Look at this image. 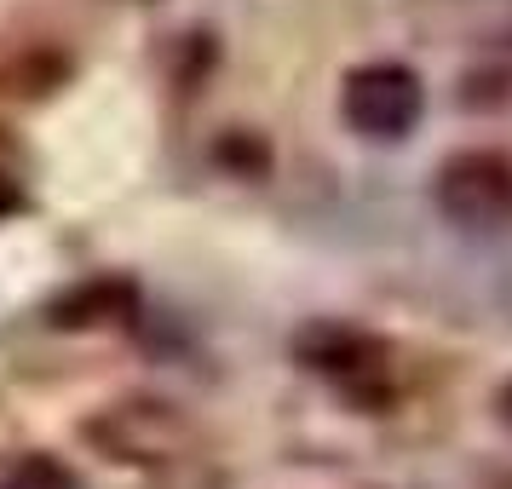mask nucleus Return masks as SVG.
Returning a JSON list of instances; mask_svg holds the SVG:
<instances>
[{
	"label": "nucleus",
	"instance_id": "obj_7",
	"mask_svg": "<svg viewBox=\"0 0 512 489\" xmlns=\"http://www.w3.org/2000/svg\"><path fill=\"white\" fill-rule=\"evenodd\" d=\"M6 213H24V190L0 173V219H6Z\"/></svg>",
	"mask_w": 512,
	"mask_h": 489
},
{
	"label": "nucleus",
	"instance_id": "obj_6",
	"mask_svg": "<svg viewBox=\"0 0 512 489\" xmlns=\"http://www.w3.org/2000/svg\"><path fill=\"white\" fill-rule=\"evenodd\" d=\"M0 489H75V478L58 461H47V455H29V461H18L0 478Z\"/></svg>",
	"mask_w": 512,
	"mask_h": 489
},
{
	"label": "nucleus",
	"instance_id": "obj_4",
	"mask_svg": "<svg viewBox=\"0 0 512 489\" xmlns=\"http://www.w3.org/2000/svg\"><path fill=\"white\" fill-rule=\"evenodd\" d=\"M87 443L104 449V461L121 466H162L179 455L185 443V426L167 403H150V397H133V403H110L104 415L87 420Z\"/></svg>",
	"mask_w": 512,
	"mask_h": 489
},
{
	"label": "nucleus",
	"instance_id": "obj_5",
	"mask_svg": "<svg viewBox=\"0 0 512 489\" xmlns=\"http://www.w3.org/2000/svg\"><path fill=\"white\" fill-rule=\"evenodd\" d=\"M133 305H139L133 282L98 277V282H75V288H64V294L47 305V323L52 328H104V323H116V317H127Z\"/></svg>",
	"mask_w": 512,
	"mask_h": 489
},
{
	"label": "nucleus",
	"instance_id": "obj_1",
	"mask_svg": "<svg viewBox=\"0 0 512 489\" xmlns=\"http://www.w3.org/2000/svg\"><path fill=\"white\" fill-rule=\"evenodd\" d=\"M438 213L461 231H507L512 225V156L507 150H455L438 167Z\"/></svg>",
	"mask_w": 512,
	"mask_h": 489
},
{
	"label": "nucleus",
	"instance_id": "obj_8",
	"mask_svg": "<svg viewBox=\"0 0 512 489\" xmlns=\"http://www.w3.org/2000/svg\"><path fill=\"white\" fill-rule=\"evenodd\" d=\"M501 415L512 420V386H507V392H501Z\"/></svg>",
	"mask_w": 512,
	"mask_h": 489
},
{
	"label": "nucleus",
	"instance_id": "obj_3",
	"mask_svg": "<svg viewBox=\"0 0 512 489\" xmlns=\"http://www.w3.org/2000/svg\"><path fill=\"white\" fill-rule=\"evenodd\" d=\"M294 357H300L311 374H323V380H334V386H346V392H357V397H374L386 386V374H392V346L374 340V334H363V328H351V323L300 328Z\"/></svg>",
	"mask_w": 512,
	"mask_h": 489
},
{
	"label": "nucleus",
	"instance_id": "obj_2",
	"mask_svg": "<svg viewBox=\"0 0 512 489\" xmlns=\"http://www.w3.org/2000/svg\"><path fill=\"white\" fill-rule=\"evenodd\" d=\"M340 116L351 133H363L374 144L409 139L426 116V87L409 64H363L346 75L340 87Z\"/></svg>",
	"mask_w": 512,
	"mask_h": 489
}]
</instances>
